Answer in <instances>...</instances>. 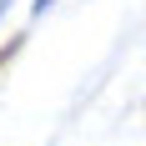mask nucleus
<instances>
[{"label": "nucleus", "instance_id": "2", "mask_svg": "<svg viewBox=\"0 0 146 146\" xmlns=\"http://www.w3.org/2000/svg\"><path fill=\"white\" fill-rule=\"evenodd\" d=\"M5 5H10V0H0V15H5Z\"/></svg>", "mask_w": 146, "mask_h": 146}, {"label": "nucleus", "instance_id": "1", "mask_svg": "<svg viewBox=\"0 0 146 146\" xmlns=\"http://www.w3.org/2000/svg\"><path fill=\"white\" fill-rule=\"evenodd\" d=\"M50 5H56V0H35V15H40V10H50Z\"/></svg>", "mask_w": 146, "mask_h": 146}]
</instances>
